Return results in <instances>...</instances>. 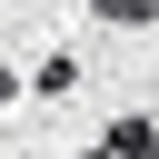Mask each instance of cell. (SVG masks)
I'll use <instances>...</instances> for the list:
<instances>
[{"instance_id": "1", "label": "cell", "mask_w": 159, "mask_h": 159, "mask_svg": "<svg viewBox=\"0 0 159 159\" xmlns=\"http://www.w3.org/2000/svg\"><path fill=\"white\" fill-rule=\"evenodd\" d=\"M89 159H159V129H149V119H119V129H109Z\"/></svg>"}, {"instance_id": "2", "label": "cell", "mask_w": 159, "mask_h": 159, "mask_svg": "<svg viewBox=\"0 0 159 159\" xmlns=\"http://www.w3.org/2000/svg\"><path fill=\"white\" fill-rule=\"evenodd\" d=\"M70 80H80V60H70V50H50V60H40V70H30V89H40V99H60V89H70Z\"/></svg>"}, {"instance_id": "3", "label": "cell", "mask_w": 159, "mask_h": 159, "mask_svg": "<svg viewBox=\"0 0 159 159\" xmlns=\"http://www.w3.org/2000/svg\"><path fill=\"white\" fill-rule=\"evenodd\" d=\"M89 10H99V20H119V30H139V20L159 10V0H89Z\"/></svg>"}]
</instances>
